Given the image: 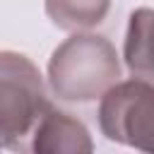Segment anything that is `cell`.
Segmentation results:
<instances>
[{
    "instance_id": "obj_1",
    "label": "cell",
    "mask_w": 154,
    "mask_h": 154,
    "mask_svg": "<svg viewBox=\"0 0 154 154\" xmlns=\"http://www.w3.org/2000/svg\"><path fill=\"white\" fill-rule=\"evenodd\" d=\"M120 79V60L113 43L99 34H75L48 60V84L63 101L89 103L101 99Z\"/></svg>"
},
{
    "instance_id": "obj_2",
    "label": "cell",
    "mask_w": 154,
    "mask_h": 154,
    "mask_svg": "<svg viewBox=\"0 0 154 154\" xmlns=\"http://www.w3.org/2000/svg\"><path fill=\"white\" fill-rule=\"evenodd\" d=\"M36 65L12 51L0 55V135L5 149H26L29 137L48 111Z\"/></svg>"
},
{
    "instance_id": "obj_3",
    "label": "cell",
    "mask_w": 154,
    "mask_h": 154,
    "mask_svg": "<svg viewBox=\"0 0 154 154\" xmlns=\"http://www.w3.org/2000/svg\"><path fill=\"white\" fill-rule=\"evenodd\" d=\"M99 128L111 142L154 154V84L137 77L113 84L101 96Z\"/></svg>"
},
{
    "instance_id": "obj_4",
    "label": "cell",
    "mask_w": 154,
    "mask_h": 154,
    "mask_svg": "<svg viewBox=\"0 0 154 154\" xmlns=\"http://www.w3.org/2000/svg\"><path fill=\"white\" fill-rule=\"evenodd\" d=\"M26 149L36 154H89L94 149V142L89 137V130L77 118L48 106V111L34 128Z\"/></svg>"
},
{
    "instance_id": "obj_5",
    "label": "cell",
    "mask_w": 154,
    "mask_h": 154,
    "mask_svg": "<svg viewBox=\"0 0 154 154\" xmlns=\"http://www.w3.org/2000/svg\"><path fill=\"white\" fill-rule=\"evenodd\" d=\"M123 58L132 77L154 84V10L140 7L130 14Z\"/></svg>"
},
{
    "instance_id": "obj_6",
    "label": "cell",
    "mask_w": 154,
    "mask_h": 154,
    "mask_svg": "<svg viewBox=\"0 0 154 154\" xmlns=\"http://www.w3.org/2000/svg\"><path fill=\"white\" fill-rule=\"evenodd\" d=\"M111 10V0H46L48 19L63 31H82L101 24Z\"/></svg>"
}]
</instances>
